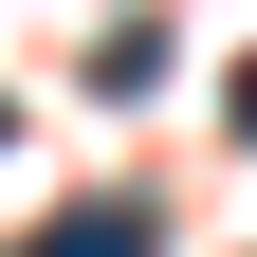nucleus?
Wrapping results in <instances>:
<instances>
[{
	"label": "nucleus",
	"instance_id": "obj_2",
	"mask_svg": "<svg viewBox=\"0 0 257 257\" xmlns=\"http://www.w3.org/2000/svg\"><path fill=\"white\" fill-rule=\"evenodd\" d=\"M239 128H257V74H239Z\"/></svg>",
	"mask_w": 257,
	"mask_h": 257
},
{
	"label": "nucleus",
	"instance_id": "obj_1",
	"mask_svg": "<svg viewBox=\"0 0 257 257\" xmlns=\"http://www.w3.org/2000/svg\"><path fill=\"white\" fill-rule=\"evenodd\" d=\"M19 257H166V220H147V202H55Z\"/></svg>",
	"mask_w": 257,
	"mask_h": 257
}]
</instances>
